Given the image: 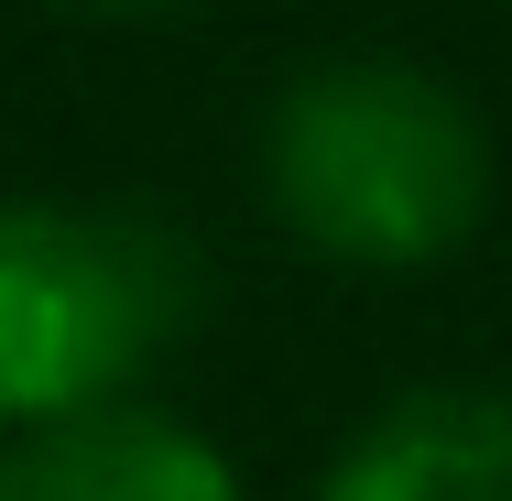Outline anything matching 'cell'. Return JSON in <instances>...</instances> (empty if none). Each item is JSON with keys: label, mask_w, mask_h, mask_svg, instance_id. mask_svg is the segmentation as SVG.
Instances as JSON below:
<instances>
[{"label": "cell", "mask_w": 512, "mask_h": 501, "mask_svg": "<svg viewBox=\"0 0 512 501\" xmlns=\"http://www.w3.org/2000/svg\"><path fill=\"white\" fill-rule=\"evenodd\" d=\"M327 501H512V403L502 393H414L393 403Z\"/></svg>", "instance_id": "cell-4"}, {"label": "cell", "mask_w": 512, "mask_h": 501, "mask_svg": "<svg viewBox=\"0 0 512 501\" xmlns=\"http://www.w3.org/2000/svg\"><path fill=\"white\" fill-rule=\"evenodd\" d=\"M66 11H175V0H66Z\"/></svg>", "instance_id": "cell-5"}, {"label": "cell", "mask_w": 512, "mask_h": 501, "mask_svg": "<svg viewBox=\"0 0 512 501\" xmlns=\"http://www.w3.org/2000/svg\"><path fill=\"white\" fill-rule=\"evenodd\" d=\"M491 197L480 120L414 66H316L273 109V207L338 262H436Z\"/></svg>", "instance_id": "cell-2"}, {"label": "cell", "mask_w": 512, "mask_h": 501, "mask_svg": "<svg viewBox=\"0 0 512 501\" xmlns=\"http://www.w3.org/2000/svg\"><path fill=\"white\" fill-rule=\"evenodd\" d=\"M0 501H240V491H229V469H218L207 436L164 425V414L88 403V414H55L11 458Z\"/></svg>", "instance_id": "cell-3"}, {"label": "cell", "mask_w": 512, "mask_h": 501, "mask_svg": "<svg viewBox=\"0 0 512 501\" xmlns=\"http://www.w3.org/2000/svg\"><path fill=\"white\" fill-rule=\"evenodd\" d=\"M197 316L207 262L153 207H0V414H88Z\"/></svg>", "instance_id": "cell-1"}]
</instances>
